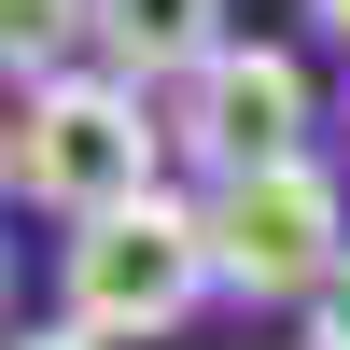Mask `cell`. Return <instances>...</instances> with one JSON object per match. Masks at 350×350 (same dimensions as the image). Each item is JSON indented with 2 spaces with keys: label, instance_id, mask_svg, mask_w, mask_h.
<instances>
[{
  "label": "cell",
  "instance_id": "cell-1",
  "mask_svg": "<svg viewBox=\"0 0 350 350\" xmlns=\"http://www.w3.org/2000/svg\"><path fill=\"white\" fill-rule=\"evenodd\" d=\"M154 168H168V126H154V98L126 70H70V84H42L14 112V183L42 211H70V224H112L140 196H168Z\"/></svg>",
  "mask_w": 350,
  "mask_h": 350
},
{
  "label": "cell",
  "instance_id": "cell-2",
  "mask_svg": "<svg viewBox=\"0 0 350 350\" xmlns=\"http://www.w3.org/2000/svg\"><path fill=\"white\" fill-rule=\"evenodd\" d=\"M56 280H70V323L98 336V350L168 336V323H196V295H224L211 211H196V196H140V211H112V224H70Z\"/></svg>",
  "mask_w": 350,
  "mask_h": 350
},
{
  "label": "cell",
  "instance_id": "cell-3",
  "mask_svg": "<svg viewBox=\"0 0 350 350\" xmlns=\"http://www.w3.org/2000/svg\"><path fill=\"white\" fill-rule=\"evenodd\" d=\"M196 211H211V267H224V295H295V308H308V295L350 267V196H336L323 154L239 168V183H211Z\"/></svg>",
  "mask_w": 350,
  "mask_h": 350
},
{
  "label": "cell",
  "instance_id": "cell-4",
  "mask_svg": "<svg viewBox=\"0 0 350 350\" xmlns=\"http://www.w3.org/2000/svg\"><path fill=\"white\" fill-rule=\"evenodd\" d=\"M168 140H183V154H211V183L308 154V56H295V42H224L211 70L168 98Z\"/></svg>",
  "mask_w": 350,
  "mask_h": 350
},
{
  "label": "cell",
  "instance_id": "cell-5",
  "mask_svg": "<svg viewBox=\"0 0 350 350\" xmlns=\"http://www.w3.org/2000/svg\"><path fill=\"white\" fill-rule=\"evenodd\" d=\"M224 42H239L224 0H98V56L140 84V98H154V84H196Z\"/></svg>",
  "mask_w": 350,
  "mask_h": 350
},
{
  "label": "cell",
  "instance_id": "cell-6",
  "mask_svg": "<svg viewBox=\"0 0 350 350\" xmlns=\"http://www.w3.org/2000/svg\"><path fill=\"white\" fill-rule=\"evenodd\" d=\"M98 42V0H0V70L42 98V84H70V56Z\"/></svg>",
  "mask_w": 350,
  "mask_h": 350
},
{
  "label": "cell",
  "instance_id": "cell-7",
  "mask_svg": "<svg viewBox=\"0 0 350 350\" xmlns=\"http://www.w3.org/2000/svg\"><path fill=\"white\" fill-rule=\"evenodd\" d=\"M295 323H308V350H350V267H336V280H323V295H308V308H295Z\"/></svg>",
  "mask_w": 350,
  "mask_h": 350
},
{
  "label": "cell",
  "instance_id": "cell-8",
  "mask_svg": "<svg viewBox=\"0 0 350 350\" xmlns=\"http://www.w3.org/2000/svg\"><path fill=\"white\" fill-rule=\"evenodd\" d=\"M14 350H98V336H84V323H42V336H14Z\"/></svg>",
  "mask_w": 350,
  "mask_h": 350
},
{
  "label": "cell",
  "instance_id": "cell-9",
  "mask_svg": "<svg viewBox=\"0 0 350 350\" xmlns=\"http://www.w3.org/2000/svg\"><path fill=\"white\" fill-rule=\"evenodd\" d=\"M308 28H323V42H350V0H308Z\"/></svg>",
  "mask_w": 350,
  "mask_h": 350
},
{
  "label": "cell",
  "instance_id": "cell-10",
  "mask_svg": "<svg viewBox=\"0 0 350 350\" xmlns=\"http://www.w3.org/2000/svg\"><path fill=\"white\" fill-rule=\"evenodd\" d=\"M0 183H14V126H0Z\"/></svg>",
  "mask_w": 350,
  "mask_h": 350
},
{
  "label": "cell",
  "instance_id": "cell-11",
  "mask_svg": "<svg viewBox=\"0 0 350 350\" xmlns=\"http://www.w3.org/2000/svg\"><path fill=\"white\" fill-rule=\"evenodd\" d=\"M0 295H14V252H0Z\"/></svg>",
  "mask_w": 350,
  "mask_h": 350
}]
</instances>
